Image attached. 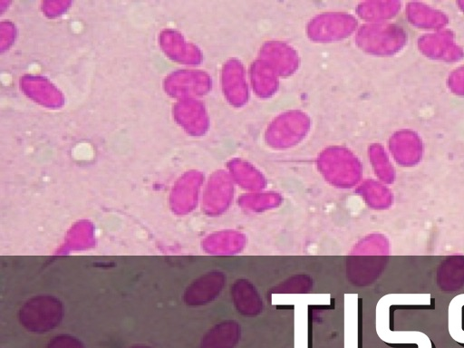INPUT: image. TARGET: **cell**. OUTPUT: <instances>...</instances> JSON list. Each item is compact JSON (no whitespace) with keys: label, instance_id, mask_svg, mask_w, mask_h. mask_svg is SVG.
I'll use <instances>...</instances> for the list:
<instances>
[{"label":"cell","instance_id":"3957f363","mask_svg":"<svg viewBox=\"0 0 464 348\" xmlns=\"http://www.w3.org/2000/svg\"><path fill=\"white\" fill-rule=\"evenodd\" d=\"M130 348H150V347L142 346V345H137V346H132Z\"/></svg>","mask_w":464,"mask_h":348},{"label":"cell","instance_id":"7a4b0ae2","mask_svg":"<svg viewBox=\"0 0 464 348\" xmlns=\"http://www.w3.org/2000/svg\"><path fill=\"white\" fill-rule=\"evenodd\" d=\"M47 348H84L76 338L62 334L50 340Z\"/></svg>","mask_w":464,"mask_h":348},{"label":"cell","instance_id":"6da1fadb","mask_svg":"<svg viewBox=\"0 0 464 348\" xmlns=\"http://www.w3.org/2000/svg\"><path fill=\"white\" fill-rule=\"evenodd\" d=\"M63 315V306L57 298L41 295L24 304L19 312V320L28 331L43 333L54 328Z\"/></svg>","mask_w":464,"mask_h":348}]
</instances>
